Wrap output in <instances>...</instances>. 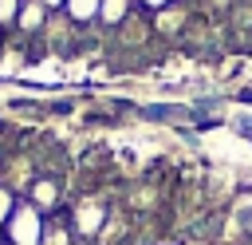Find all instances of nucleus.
<instances>
[{
    "label": "nucleus",
    "instance_id": "obj_1",
    "mask_svg": "<svg viewBox=\"0 0 252 245\" xmlns=\"http://www.w3.org/2000/svg\"><path fill=\"white\" fill-rule=\"evenodd\" d=\"M4 237H8V245H39L43 241V213L32 202H20L4 225Z\"/></svg>",
    "mask_w": 252,
    "mask_h": 245
},
{
    "label": "nucleus",
    "instance_id": "obj_2",
    "mask_svg": "<svg viewBox=\"0 0 252 245\" xmlns=\"http://www.w3.org/2000/svg\"><path fill=\"white\" fill-rule=\"evenodd\" d=\"M138 119H146V122H165V126H193L197 111H193L189 103H146V107H138Z\"/></svg>",
    "mask_w": 252,
    "mask_h": 245
},
{
    "label": "nucleus",
    "instance_id": "obj_3",
    "mask_svg": "<svg viewBox=\"0 0 252 245\" xmlns=\"http://www.w3.org/2000/svg\"><path fill=\"white\" fill-rule=\"evenodd\" d=\"M102 225H106V205H102V202H91V198H87V202L71 213V229H75L79 237H94Z\"/></svg>",
    "mask_w": 252,
    "mask_h": 245
},
{
    "label": "nucleus",
    "instance_id": "obj_4",
    "mask_svg": "<svg viewBox=\"0 0 252 245\" xmlns=\"http://www.w3.org/2000/svg\"><path fill=\"white\" fill-rule=\"evenodd\" d=\"M98 4H102V0H67L63 12H67L75 24H94V20H98Z\"/></svg>",
    "mask_w": 252,
    "mask_h": 245
},
{
    "label": "nucleus",
    "instance_id": "obj_5",
    "mask_svg": "<svg viewBox=\"0 0 252 245\" xmlns=\"http://www.w3.org/2000/svg\"><path fill=\"white\" fill-rule=\"evenodd\" d=\"M16 205H20V194L8 190V186H0V229L8 225V217L16 213Z\"/></svg>",
    "mask_w": 252,
    "mask_h": 245
},
{
    "label": "nucleus",
    "instance_id": "obj_6",
    "mask_svg": "<svg viewBox=\"0 0 252 245\" xmlns=\"http://www.w3.org/2000/svg\"><path fill=\"white\" fill-rule=\"evenodd\" d=\"M20 8H24V0H0V24H4V28H16Z\"/></svg>",
    "mask_w": 252,
    "mask_h": 245
},
{
    "label": "nucleus",
    "instance_id": "obj_7",
    "mask_svg": "<svg viewBox=\"0 0 252 245\" xmlns=\"http://www.w3.org/2000/svg\"><path fill=\"white\" fill-rule=\"evenodd\" d=\"M228 122H232V130H236L240 138H248V142H252V115H232Z\"/></svg>",
    "mask_w": 252,
    "mask_h": 245
},
{
    "label": "nucleus",
    "instance_id": "obj_8",
    "mask_svg": "<svg viewBox=\"0 0 252 245\" xmlns=\"http://www.w3.org/2000/svg\"><path fill=\"white\" fill-rule=\"evenodd\" d=\"M43 111L47 115H71L75 111V99H51V103H43Z\"/></svg>",
    "mask_w": 252,
    "mask_h": 245
},
{
    "label": "nucleus",
    "instance_id": "obj_9",
    "mask_svg": "<svg viewBox=\"0 0 252 245\" xmlns=\"http://www.w3.org/2000/svg\"><path fill=\"white\" fill-rule=\"evenodd\" d=\"M236 103H240V107H252V83H244V87L236 91Z\"/></svg>",
    "mask_w": 252,
    "mask_h": 245
},
{
    "label": "nucleus",
    "instance_id": "obj_10",
    "mask_svg": "<svg viewBox=\"0 0 252 245\" xmlns=\"http://www.w3.org/2000/svg\"><path fill=\"white\" fill-rule=\"evenodd\" d=\"M134 4H142V8H150V12H158V8H165L169 0H134Z\"/></svg>",
    "mask_w": 252,
    "mask_h": 245
}]
</instances>
